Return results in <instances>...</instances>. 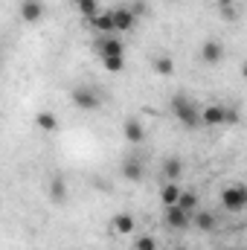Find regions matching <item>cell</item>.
<instances>
[{
	"label": "cell",
	"mask_w": 247,
	"mask_h": 250,
	"mask_svg": "<svg viewBox=\"0 0 247 250\" xmlns=\"http://www.w3.org/2000/svg\"><path fill=\"white\" fill-rule=\"evenodd\" d=\"M172 114L178 117V123L184 125V128H189V131H195V128H201V111H198V105L189 99V96H184V93H178V96H172Z\"/></svg>",
	"instance_id": "6da1fadb"
},
{
	"label": "cell",
	"mask_w": 247,
	"mask_h": 250,
	"mask_svg": "<svg viewBox=\"0 0 247 250\" xmlns=\"http://www.w3.org/2000/svg\"><path fill=\"white\" fill-rule=\"evenodd\" d=\"M93 53L105 62V59H123L125 56V44L117 38V32L114 35H96L93 38Z\"/></svg>",
	"instance_id": "7a4b0ae2"
},
{
	"label": "cell",
	"mask_w": 247,
	"mask_h": 250,
	"mask_svg": "<svg viewBox=\"0 0 247 250\" xmlns=\"http://www.w3.org/2000/svg\"><path fill=\"white\" fill-rule=\"evenodd\" d=\"M221 204H224V209H230V212L247 209V184H230V187H224Z\"/></svg>",
	"instance_id": "3957f363"
},
{
	"label": "cell",
	"mask_w": 247,
	"mask_h": 250,
	"mask_svg": "<svg viewBox=\"0 0 247 250\" xmlns=\"http://www.w3.org/2000/svg\"><path fill=\"white\" fill-rule=\"evenodd\" d=\"M70 102H73L79 111H96V108L102 105L99 93H96L90 84H79V87H73V90H70Z\"/></svg>",
	"instance_id": "277c9868"
},
{
	"label": "cell",
	"mask_w": 247,
	"mask_h": 250,
	"mask_svg": "<svg viewBox=\"0 0 247 250\" xmlns=\"http://www.w3.org/2000/svg\"><path fill=\"white\" fill-rule=\"evenodd\" d=\"M195 221V212H189V209H184V207H166V224L172 227V230H186L189 224Z\"/></svg>",
	"instance_id": "5b68a950"
},
{
	"label": "cell",
	"mask_w": 247,
	"mask_h": 250,
	"mask_svg": "<svg viewBox=\"0 0 247 250\" xmlns=\"http://www.w3.org/2000/svg\"><path fill=\"white\" fill-rule=\"evenodd\" d=\"M44 15H47L44 0H21V18H23V23H38Z\"/></svg>",
	"instance_id": "8992f818"
},
{
	"label": "cell",
	"mask_w": 247,
	"mask_h": 250,
	"mask_svg": "<svg viewBox=\"0 0 247 250\" xmlns=\"http://www.w3.org/2000/svg\"><path fill=\"white\" fill-rule=\"evenodd\" d=\"M201 120H204V125H209V128L227 125V108H224V105H206V108L201 111Z\"/></svg>",
	"instance_id": "52a82bcc"
},
{
	"label": "cell",
	"mask_w": 247,
	"mask_h": 250,
	"mask_svg": "<svg viewBox=\"0 0 247 250\" xmlns=\"http://www.w3.org/2000/svg\"><path fill=\"white\" fill-rule=\"evenodd\" d=\"M114 12V29L117 32H128L134 23H137V15L131 6H120V9H111Z\"/></svg>",
	"instance_id": "ba28073f"
},
{
	"label": "cell",
	"mask_w": 247,
	"mask_h": 250,
	"mask_svg": "<svg viewBox=\"0 0 247 250\" xmlns=\"http://www.w3.org/2000/svg\"><path fill=\"white\" fill-rule=\"evenodd\" d=\"M224 59V47L215 41V38H206L204 44H201V62L204 64H218Z\"/></svg>",
	"instance_id": "9c48e42d"
},
{
	"label": "cell",
	"mask_w": 247,
	"mask_h": 250,
	"mask_svg": "<svg viewBox=\"0 0 247 250\" xmlns=\"http://www.w3.org/2000/svg\"><path fill=\"white\" fill-rule=\"evenodd\" d=\"M90 29L96 35H114V12H99L96 18H90Z\"/></svg>",
	"instance_id": "30bf717a"
},
{
	"label": "cell",
	"mask_w": 247,
	"mask_h": 250,
	"mask_svg": "<svg viewBox=\"0 0 247 250\" xmlns=\"http://www.w3.org/2000/svg\"><path fill=\"white\" fill-rule=\"evenodd\" d=\"M123 134H125V140L131 143V146H140L143 140H145V128L140 125V120H134V117H128L123 123Z\"/></svg>",
	"instance_id": "8fae6325"
},
{
	"label": "cell",
	"mask_w": 247,
	"mask_h": 250,
	"mask_svg": "<svg viewBox=\"0 0 247 250\" xmlns=\"http://www.w3.org/2000/svg\"><path fill=\"white\" fill-rule=\"evenodd\" d=\"M111 227H114V233H120V236H131L137 224H134V215H131V212H117L114 221H111Z\"/></svg>",
	"instance_id": "7c38bea8"
},
{
	"label": "cell",
	"mask_w": 247,
	"mask_h": 250,
	"mask_svg": "<svg viewBox=\"0 0 247 250\" xmlns=\"http://www.w3.org/2000/svg\"><path fill=\"white\" fill-rule=\"evenodd\" d=\"M160 172H163L166 181H178V178L184 175V160H181V157H166L163 166H160Z\"/></svg>",
	"instance_id": "4fadbf2b"
},
{
	"label": "cell",
	"mask_w": 247,
	"mask_h": 250,
	"mask_svg": "<svg viewBox=\"0 0 247 250\" xmlns=\"http://www.w3.org/2000/svg\"><path fill=\"white\" fill-rule=\"evenodd\" d=\"M181 192H184V189L178 187L175 181H166V184L160 187V201H163V207H175V204L181 201Z\"/></svg>",
	"instance_id": "5bb4252c"
},
{
	"label": "cell",
	"mask_w": 247,
	"mask_h": 250,
	"mask_svg": "<svg viewBox=\"0 0 247 250\" xmlns=\"http://www.w3.org/2000/svg\"><path fill=\"white\" fill-rule=\"evenodd\" d=\"M143 175H145V169H143V163L140 160H125L123 163V178L125 181H143Z\"/></svg>",
	"instance_id": "9a60e30c"
},
{
	"label": "cell",
	"mask_w": 247,
	"mask_h": 250,
	"mask_svg": "<svg viewBox=\"0 0 247 250\" xmlns=\"http://www.w3.org/2000/svg\"><path fill=\"white\" fill-rule=\"evenodd\" d=\"M35 125H38L41 131H56V128H59V117H56L53 111H38V114H35Z\"/></svg>",
	"instance_id": "2e32d148"
},
{
	"label": "cell",
	"mask_w": 247,
	"mask_h": 250,
	"mask_svg": "<svg viewBox=\"0 0 247 250\" xmlns=\"http://www.w3.org/2000/svg\"><path fill=\"white\" fill-rule=\"evenodd\" d=\"M73 6H76V9H79V15H84L87 21H90V18H96V15L102 12V9H99V0H73Z\"/></svg>",
	"instance_id": "e0dca14e"
},
{
	"label": "cell",
	"mask_w": 247,
	"mask_h": 250,
	"mask_svg": "<svg viewBox=\"0 0 247 250\" xmlns=\"http://www.w3.org/2000/svg\"><path fill=\"white\" fill-rule=\"evenodd\" d=\"M64 198H67V184H64V178H53V181H50V201H53V204H62Z\"/></svg>",
	"instance_id": "ac0fdd59"
},
{
	"label": "cell",
	"mask_w": 247,
	"mask_h": 250,
	"mask_svg": "<svg viewBox=\"0 0 247 250\" xmlns=\"http://www.w3.org/2000/svg\"><path fill=\"white\" fill-rule=\"evenodd\" d=\"M154 73H160V76H172L175 73V62H172V56H154Z\"/></svg>",
	"instance_id": "d6986e66"
},
{
	"label": "cell",
	"mask_w": 247,
	"mask_h": 250,
	"mask_svg": "<svg viewBox=\"0 0 247 250\" xmlns=\"http://www.w3.org/2000/svg\"><path fill=\"white\" fill-rule=\"evenodd\" d=\"M198 230H204V233H209V230H215V215L212 212H195V221H192Z\"/></svg>",
	"instance_id": "ffe728a7"
},
{
	"label": "cell",
	"mask_w": 247,
	"mask_h": 250,
	"mask_svg": "<svg viewBox=\"0 0 247 250\" xmlns=\"http://www.w3.org/2000/svg\"><path fill=\"white\" fill-rule=\"evenodd\" d=\"M178 207H184V209H189V212H195V207H198V192H195V189H184Z\"/></svg>",
	"instance_id": "44dd1931"
},
{
	"label": "cell",
	"mask_w": 247,
	"mask_h": 250,
	"mask_svg": "<svg viewBox=\"0 0 247 250\" xmlns=\"http://www.w3.org/2000/svg\"><path fill=\"white\" fill-rule=\"evenodd\" d=\"M134 250H157V242H154L151 236H140V239L134 242Z\"/></svg>",
	"instance_id": "7402d4cb"
},
{
	"label": "cell",
	"mask_w": 247,
	"mask_h": 250,
	"mask_svg": "<svg viewBox=\"0 0 247 250\" xmlns=\"http://www.w3.org/2000/svg\"><path fill=\"white\" fill-rule=\"evenodd\" d=\"M102 67H105L108 73H123L125 59H105V62H102Z\"/></svg>",
	"instance_id": "603a6c76"
},
{
	"label": "cell",
	"mask_w": 247,
	"mask_h": 250,
	"mask_svg": "<svg viewBox=\"0 0 247 250\" xmlns=\"http://www.w3.org/2000/svg\"><path fill=\"white\" fill-rule=\"evenodd\" d=\"M239 123V111L236 108H227V125H236Z\"/></svg>",
	"instance_id": "cb8c5ba5"
},
{
	"label": "cell",
	"mask_w": 247,
	"mask_h": 250,
	"mask_svg": "<svg viewBox=\"0 0 247 250\" xmlns=\"http://www.w3.org/2000/svg\"><path fill=\"white\" fill-rule=\"evenodd\" d=\"M221 15L230 21V18H236V9H233V6H221Z\"/></svg>",
	"instance_id": "d4e9b609"
},
{
	"label": "cell",
	"mask_w": 247,
	"mask_h": 250,
	"mask_svg": "<svg viewBox=\"0 0 247 250\" xmlns=\"http://www.w3.org/2000/svg\"><path fill=\"white\" fill-rule=\"evenodd\" d=\"M218 6H233V0H215Z\"/></svg>",
	"instance_id": "484cf974"
},
{
	"label": "cell",
	"mask_w": 247,
	"mask_h": 250,
	"mask_svg": "<svg viewBox=\"0 0 247 250\" xmlns=\"http://www.w3.org/2000/svg\"><path fill=\"white\" fill-rule=\"evenodd\" d=\"M242 76H245V82H247V62L242 64Z\"/></svg>",
	"instance_id": "4316f807"
},
{
	"label": "cell",
	"mask_w": 247,
	"mask_h": 250,
	"mask_svg": "<svg viewBox=\"0 0 247 250\" xmlns=\"http://www.w3.org/2000/svg\"><path fill=\"white\" fill-rule=\"evenodd\" d=\"M175 250H186V248H184V245H181V248H175Z\"/></svg>",
	"instance_id": "83f0119b"
}]
</instances>
